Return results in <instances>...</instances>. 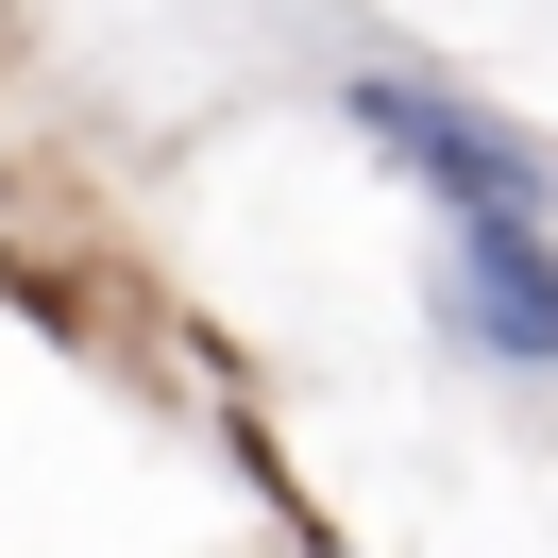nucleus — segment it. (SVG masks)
<instances>
[{
    "label": "nucleus",
    "instance_id": "nucleus-1",
    "mask_svg": "<svg viewBox=\"0 0 558 558\" xmlns=\"http://www.w3.org/2000/svg\"><path fill=\"white\" fill-rule=\"evenodd\" d=\"M355 136L407 153V170L440 186L457 220H542V153L490 136V119H474V102H440V85H373V69H355Z\"/></svg>",
    "mask_w": 558,
    "mask_h": 558
},
{
    "label": "nucleus",
    "instance_id": "nucleus-2",
    "mask_svg": "<svg viewBox=\"0 0 558 558\" xmlns=\"http://www.w3.org/2000/svg\"><path fill=\"white\" fill-rule=\"evenodd\" d=\"M457 288H474V322L508 355H558V254H542V220H474V238H457Z\"/></svg>",
    "mask_w": 558,
    "mask_h": 558
}]
</instances>
